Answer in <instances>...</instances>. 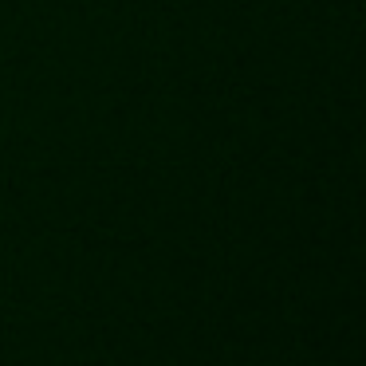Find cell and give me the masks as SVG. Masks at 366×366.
Listing matches in <instances>:
<instances>
[]
</instances>
